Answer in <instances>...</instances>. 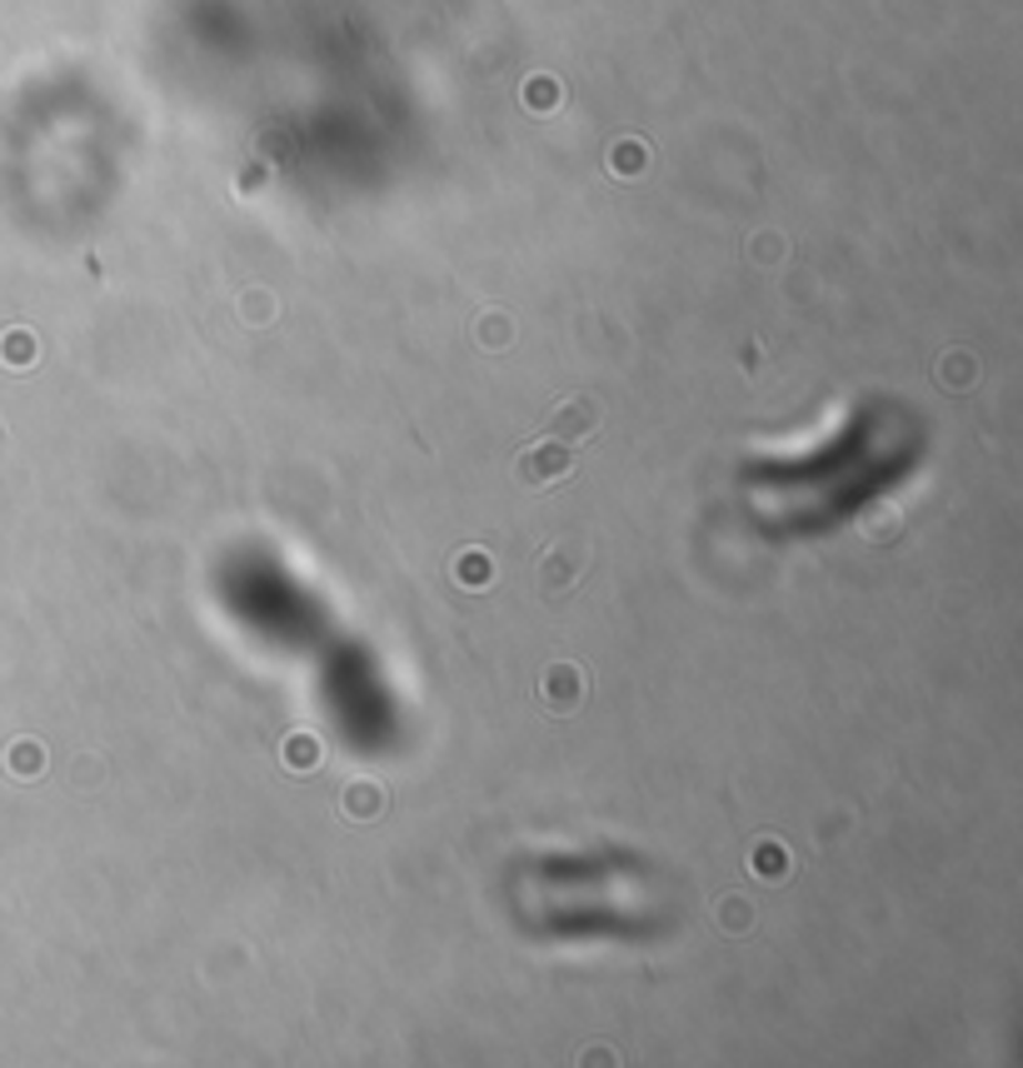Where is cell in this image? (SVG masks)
<instances>
[{
    "label": "cell",
    "mask_w": 1023,
    "mask_h": 1068,
    "mask_svg": "<svg viewBox=\"0 0 1023 1068\" xmlns=\"http://www.w3.org/2000/svg\"><path fill=\"white\" fill-rule=\"evenodd\" d=\"M584 574H590V549H584L580 539H560V545H550L534 559V589H540L550 604L580 594Z\"/></svg>",
    "instance_id": "cell-1"
},
{
    "label": "cell",
    "mask_w": 1023,
    "mask_h": 1068,
    "mask_svg": "<svg viewBox=\"0 0 1023 1068\" xmlns=\"http://www.w3.org/2000/svg\"><path fill=\"white\" fill-rule=\"evenodd\" d=\"M570 475H574V445H564V439H554V435L524 445L520 459H514V479H520L524 489H554Z\"/></svg>",
    "instance_id": "cell-2"
},
{
    "label": "cell",
    "mask_w": 1023,
    "mask_h": 1068,
    "mask_svg": "<svg viewBox=\"0 0 1023 1068\" xmlns=\"http://www.w3.org/2000/svg\"><path fill=\"white\" fill-rule=\"evenodd\" d=\"M540 709L554 719H570L580 714L584 704H590V669H580L574 659H554V664H544L540 674Z\"/></svg>",
    "instance_id": "cell-3"
},
{
    "label": "cell",
    "mask_w": 1023,
    "mask_h": 1068,
    "mask_svg": "<svg viewBox=\"0 0 1023 1068\" xmlns=\"http://www.w3.org/2000/svg\"><path fill=\"white\" fill-rule=\"evenodd\" d=\"M550 435L564 439V445H584V439L600 435V399L590 395H564L550 415Z\"/></svg>",
    "instance_id": "cell-4"
},
{
    "label": "cell",
    "mask_w": 1023,
    "mask_h": 1068,
    "mask_svg": "<svg viewBox=\"0 0 1023 1068\" xmlns=\"http://www.w3.org/2000/svg\"><path fill=\"white\" fill-rule=\"evenodd\" d=\"M385 808H390V789H385L380 779H370V774L345 779V789H340V814L350 818V824H375Z\"/></svg>",
    "instance_id": "cell-5"
},
{
    "label": "cell",
    "mask_w": 1023,
    "mask_h": 1068,
    "mask_svg": "<svg viewBox=\"0 0 1023 1068\" xmlns=\"http://www.w3.org/2000/svg\"><path fill=\"white\" fill-rule=\"evenodd\" d=\"M450 584H454V589H470V594L490 589V584H494V555H490V549H480V545L460 549V555L450 559Z\"/></svg>",
    "instance_id": "cell-6"
},
{
    "label": "cell",
    "mask_w": 1023,
    "mask_h": 1068,
    "mask_svg": "<svg viewBox=\"0 0 1023 1068\" xmlns=\"http://www.w3.org/2000/svg\"><path fill=\"white\" fill-rule=\"evenodd\" d=\"M280 764L290 769L295 779H310L315 769L325 764V744H320V734H315V729H295V734H285V744H280Z\"/></svg>",
    "instance_id": "cell-7"
},
{
    "label": "cell",
    "mask_w": 1023,
    "mask_h": 1068,
    "mask_svg": "<svg viewBox=\"0 0 1023 1068\" xmlns=\"http://www.w3.org/2000/svg\"><path fill=\"white\" fill-rule=\"evenodd\" d=\"M709 914H714V928H724L729 938H739V934H749V928H754V904L744 894H734V888H724V894L714 898Z\"/></svg>",
    "instance_id": "cell-8"
},
{
    "label": "cell",
    "mask_w": 1023,
    "mask_h": 1068,
    "mask_svg": "<svg viewBox=\"0 0 1023 1068\" xmlns=\"http://www.w3.org/2000/svg\"><path fill=\"white\" fill-rule=\"evenodd\" d=\"M933 379H939L943 389H969L973 379H979V355H973V349H943L939 365H933Z\"/></svg>",
    "instance_id": "cell-9"
},
{
    "label": "cell",
    "mask_w": 1023,
    "mask_h": 1068,
    "mask_svg": "<svg viewBox=\"0 0 1023 1068\" xmlns=\"http://www.w3.org/2000/svg\"><path fill=\"white\" fill-rule=\"evenodd\" d=\"M749 868L759 878H784L794 868V858H789V844H779V838H769V834H759L754 838V854H749Z\"/></svg>",
    "instance_id": "cell-10"
},
{
    "label": "cell",
    "mask_w": 1023,
    "mask_h": 1068,
    "mask_svg": "<svg viewBox=\"0 0 1023 1068\" xmlns=\"http://www.w3.org/2000/svg\"><path fill=\"white\" fill-rule=\"evenodd\" d=\"M899 529H903V515L893 505H869L859 515V535L869 539V545H893L899 539Z\"/></svg>",
    "instance_id": "cell-11"
},
{
    "label": "cell",
    "mask_w": 1023,
    "mask_h": 1068,
    "mask_svg": "<svg viewBox=\"0 0 1023 1068\" xmlns=\"http://www.w3.org/2000/svg\"><path fill=\"white\" fill-rule=\"evenodd\" d=\"M474 339H480V349L500 355V349L514 345V319L504 315V309H484V315L474 319Z\"/></svg>",
    "instance_id": "cell-12"
},
{
    "label": "cell",
    "mask_w": 1023,
    "mask_h": 1068,
    "mask_svg": "<svg viewBox=\"0 0 1023 1068\" xmlns=\"http://www.w3.org/2000/svg\"><path fill=\"white\" fill-rule=\"evenodd\" d=\"M6 769H11L16 779H41V774H45V749H41V739H16L11 754H6Z\"/></svg>",
    "instance_id": "cell-13"
},
{
    "label": "cell",
    "mask_w": 1023,
    "mask_h": 1068,
    "mask_svg": "<svg viewBox=\"0 0 1023 1068\" xmlns=\"http://www.w3.org/2000/svg\"><path fill=\"white\" fill-rule=\"evenodd\" d=\"M35 355H41V339H35L31 329H11V335L0 339V359L11 369H31Z\"/></svg>",
    "instance_id": "cell-14"
},
{
    "label": "cell",
    "mask_w": 1023,
    "mask_h": 1068,
    "mask_svg": "<svg viewBox=\"0 0 1023 1068\" xmlns=\"http://www.w3.org/2000/svg\"><path fill=\"white\" fill-rule=\"evenodd\" d=\"M524 105H530V110H554V105H560V80H554V75H534L530 85H524Z\"/></svg>",
    "instance_id": "cell-15"
},
{
    "label": "cell",
    "mask_w": 1023,
    "mask_h": 1068,
    "mask_svg": "<svg viewBox=\"0 0 1023 1068\" xmlns=\"http://www.w3.org/2000/svg\"><path fill=\"white\" fill-rule=\"evenodd\" d=\"M610 165H614V175H640V170H644V145H640V140H620V145L610 150Z\"/></svg>",
    "instance_id": "cell-16"
}]
</instances>
